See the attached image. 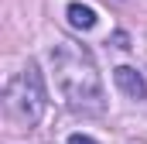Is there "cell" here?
I'll return each instance as SVG.
<instances>
[{"label":"cell","mask_w":147,"mask_h":144,"mask_svg":"<svg viewBox=\"0 0 147 144\" xmlns=\"http://www.w3.org/2000/svg\"><path fill=\"white\" fill-rule=\"evenodd\" d=\"M113 79H116V86H120L130 100H147V82H144V75H140L137 69L120 65V69L113 72Z\"/></svg>","instance_id":"3957f363"},{"label":"cell","mask_w":147,"mask_h":144,"mask_svg":"<svg viewBox=\"0 0 147 144\" xmlns=\"http://www.w3.org/2000/svg\"><path fill=\"white\" fill-rule=\"evenodd\" d=\"M69 24L89 31V28L96 24V10H92V7H82V3H72V7H69Z\"/></svg>","instance_id":"277c9868"},{"label":"cell","mask_w":147,"mask_h":144,"mask_svg":"<svg viewBox=\"0 0 147 144\" xmlns=\"http://www.w3.org/2000/svg\"><path fill=\"white\" fill-rule=\"evenodd\" d=\"M69 144H96V141H92V137H86V134H72Z\"/></svg>","instance_id":"5b68a950"},{"label":"cell","mask_w":147,"mask_h":144,"mask_svg":"<svg viewBox=\"0 0 147 144\" xmlns=\"http://www.w3.org/2000/svg\"><path fill=\"white\" fill-rule=\"evenodd\" d=\"M51 65L62 96L75 110H103V82L86 48H79L75 41H58L51 48Z\"/></svg>","instance_id":"6da1fadb"},{"label":"cell","mask_w":147,"mask_h":144,"mask_svg":"<svg viewBox=\"0 0 147 144\" xmlns=\"http://www.w3.org/2000/svg\"><path fill=\"white\" fill-rule=\"evenodd\" d=\"M7 110L21 120V124H38L41 113H45V82H41V72L34 62H28L21 75H14L7 82Z\"/></svg>","instance_id":"7a4b0ae2"}]
</instances>
